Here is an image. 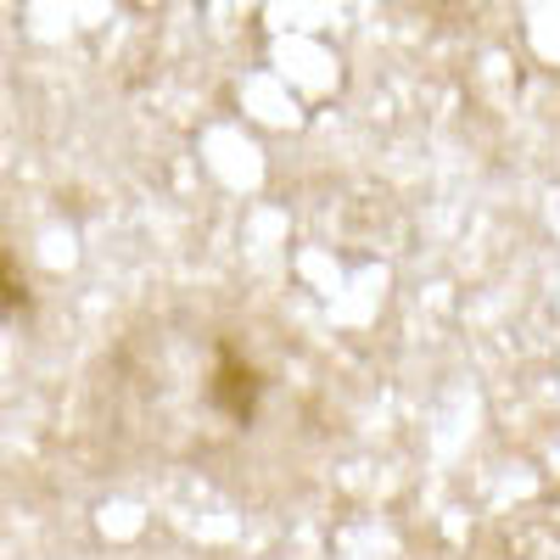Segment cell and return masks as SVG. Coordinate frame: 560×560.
Wrapping results in <instances>:
<instances>
[{
	"label": "cell",
	"instance_id": "cell-3",
	"mask_svg": "<svg viewBox=\"0 0 560 560\" xmlns=\"http://www.w3.org/2000/svg\"><path fill=\"white\" fill-rule=\"evenodd\" d=\"M28 314H34V287H28L23 264L0 247V325H18Z\"/></svg>",
	"mask_w": 560,
	"mask_h": 560
},
{
	"label": "cell",
	"instance_id": "cell-1",
	"mask_svg": "<svg viewBox=\"0 0 560 560\" xmlns=\"http://www.w3.org/2000/svg\"><path fill=\"white\" fill-rule=\"evenodd\" d=\"M264 370L230 342V337H219L213 342V370H208V387H202V404H208V415H219L224 427H236V432H247L253 420H258V404H264Z\"/></svg>",
	"mask_w": 560,
	"mask_h": 560
},
{
	"label": "cell",
	"instance_id": "cell-2",
	"mask_svg": "<svg viewBox=\"0 0 560 560\" xmlns=\"http://www.w3.org/2000/svg\"><path fill=\"white\" fill-rule=\"evenodd\" d=\"M499 560H560V504L510 522L499 538Z\"/></svg>",
	"mask_w": 560,
	"mask_h": 560
}]
</instances>
